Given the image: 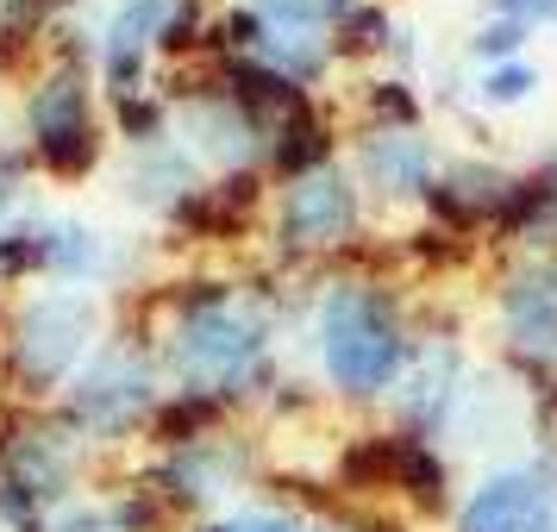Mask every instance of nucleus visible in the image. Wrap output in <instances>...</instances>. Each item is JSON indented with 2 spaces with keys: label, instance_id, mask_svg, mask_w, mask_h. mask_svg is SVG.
<instances>
[{
  "label": "nucleus",
  "instance_id": "nucleus-1",
  "mask_svg": "<svg viewBox=\"0 0 557 532\" xmlns=\"http://www.w3.org/2000/svg\"><path fill=\"white\" fill-rule=\"evenodd\" d=\"M163 307H170V320H163V370L176 376V388L213 395L226 407L270 395V382H276L270 301L238 295L232 282H182Z\"/></svg>",
  "mask_w": 557,
  "mask_h": 532
},
{
  "label": "nucleus",
  "instance_id": "nucleus-2",
  "mask_svg": "<svg viewBox=\"0 0 557 532\" xmlns=\"http://www.w3.org/2000/svg\"><path fill=\"white\" fill-rule=\"evenodd\" d=\"M413 357V320L376 276H338L320 295V370L345 401H376Z\"/></svg>",
  "mask_w": 557,
  "mask_h": 532
},
{
  "label": "nucleus",
  "instance_id": "nucleus-3",
  "mask_svg": "<svg viewBox=\"0 0 557 532\" xmlns=\"http://www.w3.org/2000/svg\"><path fill=\"white\" fill-rule=\"evenodd\" d=\"M95 345H101V295L95 288L26 295L0 338V382L13 388V407H51Z\"/></svg>",
  "mask_w": 557,
  "mask_h": 532
},
{
  "label": "nucleus",
  "instance_id": "nucleus-4",
  "mask_svg": "<svg viewBox=\"0 0 557 532\" xmlns=\"http://www.w3.org/2000/svg\"><path fill=\"white\" fill-rule=\"evenodd\" d=\"M157 401H163V382H157V345L145 338H107L88 351L70 388H63V420L88 438V445H113L132 432L151 426Z\"/></svg>",
  "mask_w": 557,
  "mask_h": 532
},
{
  "label": "nucleus",
  "instance_id": "nucleus-5",
  "mask_svg": "<svg viewBox=\"0 0 557 532\" xmlns=\"http://www.w3.org/2000/svg\"><path fill=\"white\" fill-rule=\"evenodd\" d=\"M88 45H63L51 70L26 95V138L32 157L57 182H82L101 170V113H95V82H88Z\"/></svg>",
  "mask_w": 557,
  "mask_h": 532
},
{
  "label": "nucleus",
  "instance_id": "nucleus-6",
  "mask_svg": "<svg viewBox=\"0 0 557 532\" xmlns=\"http://www.w3.org/2000/svg\"><path fill=\"white\" fill-rule=\"evenodd\" d=\"M363 238V188L345 163H320L288 176L276 195V251L282 257H332Z\"/></svg>",
  "mask_w": 557,
  "mask_h": 532
},
{
  "label": "nucleus",
  "instance_id": "nucleus-7",
  "mask_svg": "<svg viewBox=\"0 0 557 532\" xmlns=\"http://www.w3.org/2000/svg\"><path fill=\"white\" fill-rule=\"evenodd\" d=\"M163 101H170V138L195 157V170L207 163L213 176H238V170H257L270 157V132L257 126L213 76L170 88Z\"/></svg>",
  "mask_w": 557,
  "mask_h": 532
},
{
  "label": "nucleus",
  "instance_id": "nucleus-8",
  "mask_svg": "<svg viewBox=\"0 0 557 532\" xmlns=\"http://www.w3.org/2000/svg\"><path fill=\"white\" fill-rule=\"evenodd\" d=\"M502 351L513 370L557 382V251H520L495 282Z\"/></svg>",
  "mask_w": 557,
  "mask_h": 532
},
{
  "label": "nucleus",
  "instance_id": "nucleus-9",
  "mask_svg": "<svg viewBox=\"0 0 557 532\" xmlns=\"http://www.w3.org/2000/svg\"><path fill=\"white\" fill-rule=\"evenodd\" d=\"M251 477H257L251 438H238V432H207L195 445L157 457L151 470H145V488H151L170 514H201V507L232 502Z\"/></svg>",
  "mask_w": 557,
  "mask_h": 532
},
{
  "label": "nucleus",
  "instance_id": "nucleus-10",
  "mask_svg": "<svg viewBox=\"0 0 557 532\" xmlns=\"http://www.w3.org/2000/svg\"><path fill=\"white\" fill-rule=\"evenodd\" d=\"M451 532H557V477L552 463H502L463 495Z\"/></svg>",
  "mask_w": 557,
  "mask_h": 532
},
{
  "label": "nucleus",
  "instance_id": "nucleus-11",
  "mask_svg": "<svg viewBox=\"0 0 557 532\" xmlns=\"http://www.w3.org/2000/svg\"><path fill=\"white\" fill-rule=\"evenodd\" d=\"M457 401H463V345H457V332H426V338H413V357H407L401 382H395L401 432L438 445L445 426L457 420Z\"/></svg>",
  "mask_w": 557,
  "mask_h": 532
},
{
  "label": "nucleus",
  "instance_id": "nucleus-12",
  "mask_svg": "<svg viewBox=\"0 0 557 532\" xmlns=\"http://www.w3.org/2000/svg\"><path fill=\"white\" fill-rule=\"evenodd\" d=\"M351 176L376 201H426L432 176H438V151H432V138L420 126H401V132L370 126L351 151Z\"/></svg>",
  "mask_w": 557,
  "mask_h": 532
},
{
  "label": "nucleus",
  "instance_id": "nucleus-13",
  "mask_svg": "<svg viewBox=\"0 0 557 532\" xmlns=\"http://www.w3.org/2000/svg\"><path fill=\"white\" fill-rule=\"evenodd\" d=\"M507 176L502 163H482V157H457V163H438V176L426 188V207L438 232H451V238H470V232H495V213H502Z\"/></svg>",
  "mask_w": 557,
  "mask_h": 532
},
{
  "label": "nucleus",
  "instance_id": "nucleus-14",
  "mask_svg": "<svg viewBox=\"0 0 557 532\" xmlns=\"http://www.w3.org/2000/svg\"><path fill=\"white\" fill-rule=\"evenodd\" d=\"M257 207H263V176L257 170H238V176H213L201 182L188 201L163 220L182 238H207V245H232L257 226Z\"/></svg>",
  "mask_w": 557,
  "mask_h": 532
},
{
  "label": "nucleus",
  "instance_id": "nucleus-15",
  "mask_svg": "<svg viewBox=\"0 0 557 532\" xmlns=\"http://www.w3.org/2000/svg\"><path fill=\"white\" fill-rule=\"evenodd\" d=\"M38 276L57 288H88V282L113 276V232L88 226L76 213H45L38 220Z\"/></svg>",
  "mask_w": 557,
  "mask_h": 532
},
{
  "label": "nucleus",
  "instance_id": "nucleus-16",
  "mask_svg": "<svg viewBox=\"0 0 557 532\" xmlns=\"http://www.w3.org/2000/svg\"><path fill=\"white\" fill-rule=\"evenodd\" d=\"M201 188V170H195V157L182 151L176 138H157V145H145V151H132L126 163V195L138 207H151V213H176L188 195Z\"/></svg>",
  "mask_w": 557,
  "mask_h": 532
},
{
  "label": "nucleus",
  "instance_id": "nucleus-17",
  "mask_svg": "<svg viewBox=\"0 0 557 532\" xmlns=\"http://www.w3.org/2000/svg\"><path fill=\"white\" fill-rule=\"evenodd\" d=\"M282 182L288 176H307V170H320V163H338V132L326 126V113L307 101L301 113H288L276 132H270V157H263Z\"/></svg>",
  "mask_w": 557,
  "mask_h": 532
},
{
  "label": "nucleus",
  "instance_id": "nucleus-18",
  "mask_svg": "<svg viewBox=\"0 0 557 532\" xmlns=\"http://www.w3.org/2000/svg\"><path fill=\"white\" fill-rule=\"evenodd\" d=\"M220 420H226V401H213V395H188V388H170V395L157 401L145 438L163 445V451H182V445H195V438H207V432H220Z\"/></svg>",
  "mask_w": 557,
  "mask_h": 532
},
{
  "label": "nucleus",
  "instance_id": "nucleus-19",
  "mask_svg": "<svg viewBox=\"0 0 557 532\" xmlns=\"http://www.w3.org/2000/svg\"><path fill=\"white\" fill-rule=\"evenodd\" d=\"M395 463H401V432H363L338 451V488L351 495H395Z\"/></svg>",
  "mask_w": 557,
  "mask_h": 532
},
{
  "label": "nucleus",
  "instance_id": "nucleus-20",
  "mask_svg": "<svg viewBox=\"0 0 557 532\" xmlns=\"http://www.w3.org/2000/svg\"><path fill=\"white\" fill-rule=\"evenodd\" d=\"M395 495H401V502H413L420 514H445V507H451V470H445L438 445H426V438H407V432H401Z\"/></svg>",
  "mask_w": 557,
  "mask_h": 532
},
{
  "label": "nucleus",
  "instance_id": "nucleus-21",
  "mask_svg": "<svg viewBox=\"0 0 557 532\" xmlns=\"http://www.w3.org/2000/svg\"><path fill=\"white\" fill-rule=\"evenodd\" d=\"M70 7H76V0H0V70L20 51L45 45V32H51Z\"/></svg>",
  "mask_w": 557,
  "mask_h": 532
},
{
  "label": "nucleus",
  "instance_id": "nucleus-22",
  "mask_svg": "<svg viewBox=\"0 0 557 532\" xmlns=\"http://www.w3.org/2000/svg\"><path fill=\"white\" fill-rule=\"evenodd\" d=\"M263 26H282V32H320V38H332V32L345 26V13H351L357 0H245Z\"/></svg>",
  "mask_w": 557,
  "mask_h": 532
},
{
  "label": "nucleus",
  "instance_id": "nucleus-23",
  "mask_svg": "<svg viewBox=\"0 0 557 532\" xmlns=\"http://www.w3.org/2000/svg\"><path fill=\"white\" fill-rule=\"evenodd\" d=\"M113 132L126 138L132 151H145V145H157V138H170V101L157 95V88H145V95H113Z\"/></svg>",
  "mask_w": 557,
  "mask_h": 532
},
{
  "label": "nucleus",
  "instance_id": "nucleus-24",
  "mask_svg": "<svg viewBox=\"0 0 557 532\" xmlns=\"http://www.w3.org/2000/svg\"><path fill=\"white\" fill-rule=\"evenodd\" d=\"M532 95H539V70H532L527 57H507V63H488L476 76V101L482 107H527Z\"/></svg>",
  "mask_w": 557,
  "mask_h": 532
},
{
  "label": "nucleus",
  "instance_id": "nucleus-25",
  "mask_svg": "<svg viewBox=\"0 0 557 532\" xmlns=\"http://www.w3.org/2000/svg\"><path fill=\"white\" fill-rule=\"evenodd\" d=\"M527 38H532V26L527 20H507V13H488L476 32H470V45L463 51L476 57L482 70L488 63H507V57H527Z\"/></svg>",
  "mask_w": 557,
  "mask_h": 532
},
{
  "label": "nucleus",
  "instance_id": "nucleus-26",
  "mask_svg": "<svg viewBox=\"0 0 557 532\" xmlns=\"http://www.w3.org/2000/svg\"><path fill=\"white\" fill-rule=\"evenodd\" d=\"M38 220L45 213H26V220H7L0 226V282L38 276Z\"/></svg>",
  "mask_w": 557,
  "mask_h": 532
},
{
  "label": "nucleus",
  "instance_id": "nucleus-27",
  "mask_svg": "<svg viewBox=\"0 0 557 532\" xmlns=\"http://www.w3.org/2000/svg\"><path fill=\"white\" fill-rule=\"evenodd\" d=\"M107 520L120 532H170V507L157 502L145 482H132V488H120V495L107 502Z\"/></svg>",
  "mask_w": 557,
  "mask_h": 532
},
{
  "label": "nucleus",
  "instance_id": "nucleus-28",
  "mask_svg": "<svg viewBox=\"0 0 557 532\" xmlns=\"http://www.w3.org/2000/svg\"><path fill=\"white\" fill-rule=\"evenodd\" d=\"M363 107H370V126H382V132L420 126V95L407 82H370L363 88Z\"/></svg>",
  "mask_w": 557,
  "mask_h": 532
},
{
  "label": "nucleus",
  "instance_id": "nucleus-29",
  "mask_svg": "<svg viewBox=\"0 0 557 532\" xmlns=\"http://www.w3.org/2000/svg\"><path fill=\"white\" fill-rule=\"evenodd\" d=\"M301 527H307L301 514H288L276 502H245L226 514V532H301Z\"/></svg>",
  "mask_w": 557,
  "mask_h": 532
},
{
  "label": "nucleus",
  "instance_id": "nucleus-30",
  "mask_svg": "<svg viewBox=\"0 0 557 532\" xmlns=\"http://www.w3.org/2000/svg\"><path fill=\"white\" fill-rule=\"evenodd\" d=\"M45 532H120V527H113V520H107V507H95V502H63Z\"/></svg>",
  "mask_w": 557,
  "mask_h": 532
},
{
  "label": "nucleus",
  "instance_id": "nucleus-31",
  "mask_svg": "<svg viewBox=\"0 0 557 532\" xmlns=\"http://www.w3.org/2000/svg\"><path fill=\"white\" fill-rule=\"evenodd\" d=\"M20 188H26V151L0 145V226L13 220V207H20Z\"/></svg>",
  "mask_w": 557,
  "mask_h": 532
},
{
  "label": "nucleus",
  "instance_id": "nucleus-32",
  "mask_svg": "<svg viewBox=\"0 0 557 532\" xmlns=\"http://www.w3.org/2000/svg\"><path fill=\"white\" fill-rule=\"evenodd\" d=\"M201 532H226V520H207V527Z\"/></svg>",
  "mask_w": 557,
  "mask_h": 532
},
{
  "label": "nucleus",
  "instance_id": "nucleus-33",
  "mask_svg": "<svg viewBox=\"0 0 557 532\" xmlns=\"http://www.w3.org/2000/svg\"><path fill=\"white\" fill-rule=\"evenodd\" d=\"M552 413H557V382H552Z\"/></svg>",
  "mask_w": 557,
  "mask_h": 532
}]
</instances>
